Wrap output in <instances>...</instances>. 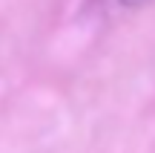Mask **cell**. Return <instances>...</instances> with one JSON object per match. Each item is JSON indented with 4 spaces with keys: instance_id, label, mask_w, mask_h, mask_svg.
<instances>
[{
    "instance_id": "6da1fadb",
    "label": "cell",
    "mask_w": 155,
    "mask_h": 153,
    "mask_svg": "<svg viewBox=\"0 0 155 153\" xmlns=\"http://www.w3.org/2000/svg\"><path fill=\"white\" fill-rule=\"evenodd\" d=\"M106 3L118 6V9H138V6H147L150 0H106Z\"/></svg>"
}]
</instances>
